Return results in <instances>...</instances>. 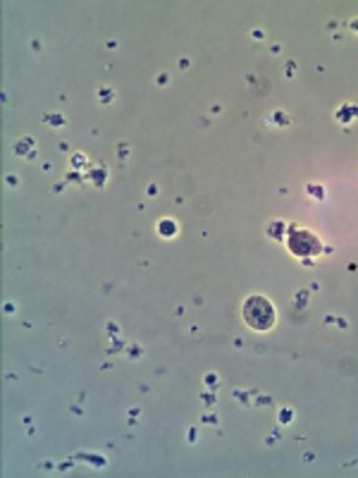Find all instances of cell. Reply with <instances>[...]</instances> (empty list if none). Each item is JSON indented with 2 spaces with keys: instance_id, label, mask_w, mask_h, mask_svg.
Segmentation results:
<instances>
[{
  "instance_id": "cell-1",
  "label": "cell",
  "mask_w": 358,
  "mask_h": 478,
  "mask_svg": "<svg viewBox=\"0 0 358 478\" xmlns=\"http://www.w3.org/2000/svg\"><path fill=\"white\" fill-rule=\"evenodd\" d=\"M244 321L249 323L253 330H270L275 323V308L265 297H249L244 304Z\"/></svg>"
}]
</instances>
